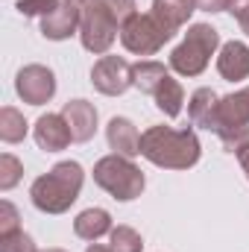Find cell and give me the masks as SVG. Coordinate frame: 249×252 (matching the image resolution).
<instances>
[{
  "label": "cell",
  "mask_w": 249,
  "mask_h": 252,
  "mask_svg": "<svg viewBox=\"0 0 249 252\" xmlns=\"http://www.w3.org/2000/svg\"><path fill=\"white\" fill-rule=\"evenodd\" d=\"M141 156L164 170H187L199 161L202 147L190 126H150L147 132H141Z\"/></svg>",
  "instance_id": "obj_1"
},
{
  "label": "cell",
  "mask_w": 249,
  "mask_h": 252,
  "mask_svg": "<svg viewBox=\"0 0 249 252\" xmlns=\"http://www.w3.org/2000/svg\"><path fill=\"white\" fill-rule=\"evenodd\" d=\"M82 182H85V170L79 161H59L32 182L30 188L32 205L44 214H64L79 199Z\"/></svg>",
  "instance_id": "obj_2"
},
{
  "label": "cell",
  "mask_w": 249,
  "mask_h": 252,
  "mask_svg": "<svg viewBox=\"0 0 249 252\" xmlns=\"http://www.w3.org/2000/svg\"><path fill=\"white\" fill-rule=\"evenodd\" d=\"M220 47V32L211 24H190L182 44L170 53V67L179 76H199Z\"/></svg>",
  "instance_id": "obj_3"
},
{
  "label": "cell",
  "mask_w": 249,
  "mask_h": 252,
  "mask_svg": "<svg viewBox=\"0 0 249 252\" xmlns=\"http://www.w3.org/2000/svg\"><path fill=\"white\" fill-rule=\"evenodd\" d=\"M94 182L106 190V193H112L115 199H121V202L138 199V196L144 193V185H147L141 167H138L132 158L118 156V153L103 156V158L94 164Z\"/></svg>",
  "instance_id": "obj_4"
},
{
  "label": "cell",
  "mask_w": 249,
  "mask_h": 252,
  "mask_svg": "<svg viewBox=\"0 0 249 252\" xmlns=\"http://www.w3.org/2000/svg\"><path fill=\"white\" fill-rule=\"evenodd\" d=\"M121 35V21L109 9L106 0H88L82 6V21H79V41L88 53L106 56L112 44Z\"/></svg>",
  "instance_id": "obj_5"
},
{
  "label": "cell",
  "mask_w": 249,
  "mask_h": 252,
  "mask_svg": "<svg viewBox=\"0 0 249 252\" xmlns=\"http://www.w3.org/2000/svg\"><path fill=\"white\" fill-rule=\"evenodd\" d=\"M214 132L220 135V141L229 153H238L249 141V85L235 94L220 97Z\"/></svg>",
  "instance_id": "obj_6"
},
{
  "label": "cell",
  "mask_w": 249,
  "mask_h": 252,
  "mask_svg": "<svg viewBox=\"0 0 249 252\" xmlns=\"http://www.w3.org/2000/svg\"><path fill=\"white\" fill-rule=\"evenodd\" d=\"M170 38L173 32L161 27L153 12H135L121 27V44L132 56H156Z\"/></svg>",
  "instance_id": "obj_7"
},
{
  "label": "cell",
  "mask_w": 249,
  "mask_h": 252,
  "mask_svg": "<svg viewBox=\"0 0 249 252\" xmlns=\"http://www.w3.org/2000/svg\"><path fill=\"white\" fill-rule=\"evenodd\" d=\"M91 85L106 97H121L132 88V64L124 56H100L91 67Z\"/></svg>",
  "instance_id": "obj_8"
},
{
  "label": "cell",
  "mask_w": 249,
  "mask_h": 252,
  "mask_svg": "<svg viewBox=\"0 0 249 252\" xmlns=\"http://www.w3.org/2000/svg\"><path fill=\"white\" fill-rule=\"evenodd\" d=\"M15 91L30 106H44L56 94V73L44 64H27L15 76Z\"/></svg>",
  "instance_id": "obj_9"
},
{
  "label": "cell",
  "mask_w": 249,
  "mask_h": 252,
  "mask_svg": "<svg viewBox=\"0 0 249 252\" xmlns=\"http://www.w3.org/2000/svg\"><path fill=\"white\" fill-rule=\"evenodd\" d=\"M32 135H35L38 150H44V153H59V150H67V147H70V141H73V132H70V126H67V121H64L62 112H59V115H53V112L41 115V118L35 121Z\"/></svg>",
  "instance_id": "obj_10"
},
{
  "label": "cell",
  "mask_w": 249,
  "mask_h": 252,
  "mask_svg": "<svg viewBox=\"0 0 249 252\" xmlns=\"http://www.w3.org/2000/svg\"><path fill=\"white\" fill-rule=\"evenodd\" d=\"M79 21H82V6L73 3H59V9H53L50 15L41 18V35L50 41H64L73 32H79Z\"/></svg>",
  "instance_id": "obj_11"
},
{
  "label": "cell",
  "mask_w": 249,
  "mask_h": 252,
  "mask_svg": "<svg viewBox=\"0 0 249 252\" xmlns=\"http://www.w3.org/2000/svg\"><path fill=\"white\" fill-rule=\"evenodd\" d=\"M62 115L67 126H70V132H73L76 144H85V141L94 138V132H97V109L88 100H67Z\"/></svg>",
  "instance_id": "obj_12"
},
{
  "label": "cell",
  "mask_w": 249,
  "mask_h": 252,
  "mask_svg": "<svg viewBox=\"0 0 249 252\" xmlns=\"http://www.w3.org/2000/svg\"><path fill=\"white\" fill-rule=\"evenodd\" d=\"M217 70L229 82L249 79V44L244 41H226L217 53Z\"/></svg>",
  "instance_id": "obj_13"
},
{
  "label": "cell",
  "mask_w": 249,
  "mask_h": 252,
  "mask_svg": "<svg viewBox=\"0 0 249 252\" xmlns=\"http://www.w3.org/2000/svg\"><path fill=\"white\" fill-rule=\"evenodd\" d=\"M106 141L118 156H126V158L141 156V132L129 118H112L106 126Z\"/></svg>",
  "instance_id": "obj_14"
},
{
  "label": "cell",
  "mask_w": 249,
  "mask_h": 252,
  "mask_svg": "<svg viewBox=\"0 0 249 252\" xmlns=\"http://www.w3.org/2000/svg\"><path fill=\"white\" fill-rule=\"evenodd\" d=\"M217 106H220V94H217L214 88H196V91L190 94V100H187V118H190V124L214 132Z\"/></svg>",
  "instance_id": "obj_15"
},
{
  "label": "cell",
  "mask_w": 249,
  "mask_h": 252,
  "mask_svg": "<svg viewBox=\"0 0 249 252\" xmlns=\"http://www.w3.org/2000/svg\"><path fill=\"white\" fill-rule=\"evenodd\" d=\"M193 9H196V3L193 0H153V15H156V21L161 24V27H167L173 35L182 30L187 24V18L193 15Z\"/></svg>",
  "instance_id": "obj_16"
},
{
  "label": "cell",
  "mask_w": 249,
  "mask_h": 252,
  "mask_svg": "<svg viewBox=\"0 0 249 252\" xmlns=\"http://www.w3.org/2000/svg\"><path fill=\"white\" fill-rule=\"evenodd\" d=\"M112 214L106 211V208H85L82 214H76V220H73V232H76V238H82V241H100L103 235H112Z\"/></svg>",
  "instance_id": "obj_17"
},
{
  "label": "cell",
  "mask_w": 249,
  "mask_h": 252,
  "mask_svg": "<svg viewBox=\"0 0 249 252\" xmlns=\"http://www.w3.org/2000/svg\"><path fill=\"white\" fill-rule=\"evenodd\" d=\"M170 76V70L161 62H153V59H141L138 64H132V85L144 94H156V88Z\"/></svg>",
  "instance_id": "obj_18"
},
{
  "label": "cell",
  "mask_w": 249,
  "mask_h": 252,
  "mask_svg": "<svg viewBox=\"0 0 249 252\" xmlns=\"http://www.w3.org/2000/svg\"><path fill=\"white\" fill-rule=\"evenodd\" d=\"M153 100H156V106H158V112H161L164 118H179V115H182V106H185V88L179 85V79L167 76V79L156 88Z\"/></svg>",
  "instance_id": "obj_19"
},
{
  "label": "cell",
  "mask_w": 249,
  "mask_h": 252,
  "mask_svg": "<svg viewBox=\"0 0 249 252\" xmlns=\"http://www.w3.org/2000/svg\"><path fill=\"white\" fill-rule=\"evenodd\" d=\"M0 138L6 144H18L27 138V121L15 106H3L0 109Z\"/></svg>",
  "instance_id": "obj_20"
},
{
  "label": "cell",
  "mask_w": 249,
  "mask_h": 252,
  "mask_svg": "<svg viewBox=\"0 0 249 252\" xmlns=\"http://www.w3.org/2000/svg\"><path fill=\"white\" fill-rule=\"evenodd\" d=\"M109 238H112L109 247L115 252H141L144 250V238H141L132 226H115Z\"/></svg>",
  "instance_id": "obj_21"
},
{
  "label": "cell",
  "mask_w": 249,
  "mask_h": 252,
  "mask_svg": "<svg viewBox=\"0 0 249 252\" xmlns=\"http://www.w3.org/2000/svg\"><path fill=\"white\" fill-rule=\"evenodd\" d=\"M24 176V164L12 156V153H3L0 156V190H12Z\"/></svg>",
  "instance_id": "obj_22"
},
{
  "label": "cell",
  "mask_w": 249,
  "mask_h": 252,
  "mask_svg": "<svg viewBox=\"0 0 249 252\" xmlns=\"http://www.w3.org/2000/svg\"><path fill=\"white\" fill-rule=\"evenodd\" d=\"M59 3L62 0H18V12L21 15H27V18H44V15H50L53 9H59Z\"/></svg>",
  "instance_id": "obj_23"
},
{
  "label": "cell",
  "mask_w": 249,
  "mask_h": 252,
  "mask_svg": "<svg viewBox=\"0 0 249 252\" xmlns=\"http://www.w3.org/2000/svg\"><path fill=\"white\" fill-rule=\"evenodd\" d=\"M0 252H38V247L32 244L27 232H15V235L0 238Z\"/></svg>",
  "instance_id": "obj_24"
},
{
  "label": "cell",
  "mask_w": 249,
  "mask_h": 252,
  "mask_svg": "<svg viewBox=\"0 0 249 252\" xmlns=\"http://www.w3.org/2000/svg\"><path fill=\"white\" fill-rule=\"evenodd\" d=\"M18 208L9 202V199H3L0 202V238H6V235H15V232H21V226H18Z\"/></svg>",
  "instance_id": "obj_25"
},
{
  "label": "cell",
  "mask_w": 249,
  "mask_h": 252,
  "mask_svg": "<svg viewBox=\"0 0 249 252\" xmlns=\"http://www.w3.org/2000/svg\"><path fill=\"white\" fill-rule=\"evenodd\" d=\"M106 3H109V9L115 12V18L121 21V27H124V24L132 18V15H135V12H138L135 0H106Z\"/></svg>",
  "instance_id": "obj_26"
},
{
  "label": "cell",
  "mask_w": 249,
  "mask_h": 252,
  "mask_svg": "<svg viewBox=\"0 0 249 252\" xmlns=\"http://www.w3.org/2000/svg\"><path fill=\"white\" fill-rule=\"evenodd\" d=\"M229 12L235 15V21L241 24V30L249 24V0H229Z\"/></svg>",
  "instance_id": "obj_27"
},
{
  "label": "cell",
  "mask_w": 249,
  "mask_h": 252,
  "mask_svg": "<svg viewBox=\"0 0 249 252\" xmlns=\"http://www.w3.org/2000/svg\"><path fill=\"white\" fill-rule=\"evenodd\" d=\"M193 3H196V9L211 12V15H217V12H226V9H229V0H193Z\"/></svg>",
  "instance_id": "obj_28"
},
{
  "label": "cell",
  "mask_w": 249,
  "mask_h": 252,
  "mask_svg": "<svg viewBox=\"0 0 249 252\" xmlns=\"http://www.w3.org/2000/svg\"><path fill=\"white\" fill-rule=\"evenodd\" d=\"M235 156H238V161H241V167H244V173H247V179H249V141L235 153Z\"/></svg>",
  "instance_id": "obj_29"
},
{
  "label": "cell",
  "mask_w": 249,
  "mask_h": 252,
  "mask_svg": "<svg viewBox=\"0 0 249 252\" xmlns=\"http://www.w3.org/2000/svg\"><path fill=\"white\" fill-rule=\"evenodd\" d=\"M85 252H115V250H112V247H103V244H91Z\"/></svg>",
  "instance_id": "obj_30"
},
{
  "label": "cell",
  "mask_w": 249,
  "mask_h": 252,
  "mask_svg": "<svg viewBox=\"0 0 249 252\" xmlns=\"http://www.w3.org/2000/svg\"><path fill=\"white\" fill-rule=\"evenodd\" d=\"M64 3H73V6H85L88 0H64Z\"/></svg>",
  "instance_id": "obj_31"
},
{
  "label": "cell",
  "mask_w": 249,
  "mask_h": 252,
  "mask_svg": "<svg viewBox=\"0 0 249 252\" xmlns=\"http://www.w3.org/2000/svg\"><path fill=\"white\" fill-rule=\"evenodd\" d=\"M38 252H67V250H38Z\"/></svg>",
  "instance_id": "obj_32"
},
{
  "label": "cell",
  "mask_w": 249,
  "mask_h": 252,
  "mask_svg": "<svg viewBox=\"0 0 249 252\" xmlns=\"http://www.w3.org/2000/svg\"><path fill=\"white\" fill-rule=\"evenodd\" d=\"M244 32H247V35H249V24H247V27H244Z\"/></svg>",
  "instance_id": "obj_33"
}]
</instances>
